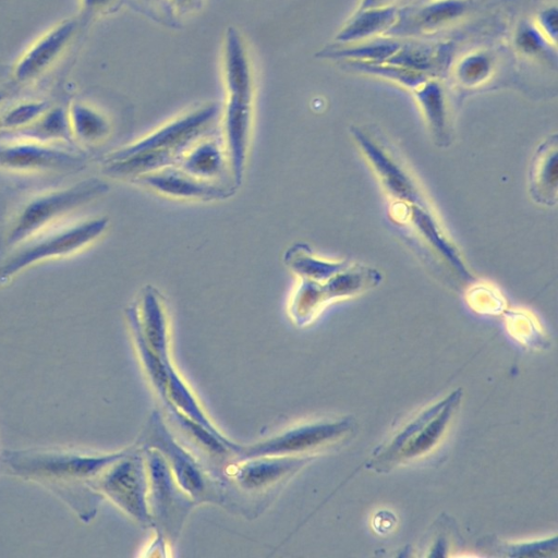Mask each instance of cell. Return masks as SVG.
<instances>
[{
    "label": "cell",
    "instance_id": "cell-1",
    "mask_svg": "<svg viewBox=\"0 0 558 558\" xmlns=\"http://www.w3.org/2000/svg\"><path fill=\"white\" fill-rule=\"evenodd\" d=\"M219 113V106L208 102L170 119L137 141L110 153L104 162V173L117 179H136L174 166L193 142L213 132Z\"/></svg>",
    "mask_w": 558,
    "mask_h": 558
},
{
    "label": "cell",
    "instance_id": "cell-2",
    "mask_svg": "<svg viewBox=\"0 0 558 558\" xmlns=\"http://www.w3.org/2000/svg\"><path fill=\"white\" fill-rule=\"evenodd\" d=\"M222 76L226 99L221 138L235 187L241 185L250 151L255 105V78L241 33L229 26L222 44Z\"/></svg>",
    "mask_w": 558,
    "mask_h": 558
},
{
    "label": "cell",
    "instance_id": "cell-3",
    "mask_svg": "<svg viewBox=\"0 0 558 558\" xmlns=\"http://www.w3.org/2000/svg\"><path fill=\"white\" fill-rule=\"evenodd\" d=\"M108 226L106 217H97L53 231H43L20 243L0 265V287L31 266L87 247L106 232Z\"/></svg>",
    "mask_w": 558,
    "mask_h": 558
},
{
    "label": "cell",
    "instance_id": "cell-4",
    "mask_svg": "<svg viewBox=\"0 0 558 558\" xmlns=\"http://www.w3.org/2000/svg\"><path fill=\"white\" fill-rule=\"evenodd\" d=\"M108 184L90 178L71 186L50 191L29 199L13 218L7 234L11 247L48 230L53 222L108 191Z\"/></svg>",
    "mask_w": 558,
    "mask_h": 558
},
{
    "label": "cell",
    "instance_id": "cell-5",
    "mask_svg": "<svg viewBox=\"0 0 558 558\" xmlns=\"http://www.w3.org/2000/svg\"><path fill=\"white\" fill-rule=\"evenodd\" d=\"M148 477V505L154 524L177 535L194 501L179 486L163 457L151 448L143 450Z\"/></svg>",
    "mask_w": 558,
    "mask_h": 558
},
{
    "label": "cell",
    "instance_id": "cell-6",
    "mask_svg": "<svg viewBox=\"0 0 558 558\" xmlns=\"http://www.w3.org/2000/svg\"><path fill=\"white\" fill-rule=\"evenodd\" d=\"M104 493L144 526L154 525L148 505V477L143 451L124 452L101 481Z\"/></svg>",
    "mask_w": 558,
    "mask_h": 558
},
{
    "label": "cell",
    "instance_id": "cell-7",
    "mask_svg": "<svg viewBox=\"0 0 558 558\" xmlns=\"http://www.w3.org/2000/svg\"><path fill=\"white\" fill-rule=\"evenodd\" d=\"M350 428L348 421L319 422L291 427L235 453L239 460L257 457H290L306 453L335 441Z\"/></svg>",
    "mask_w": 558,
    "mask_h": 558
},
{
    "label": "cell",
    "instance_id": "cell-8",
    "mask_svg": "<svg viewBox=\"0 0 558 558\" xmlns=\"http://www.w3.org/2000/svg\"><path fill=\"white\" fill-rule=\"evenodd\" d=\"M144 448L158 451L166 460L179 486L193 499L208 496V481L197 461L178 444L155 412L144 434Z\"/></svg>",
    "mask_w": 558,
    "mask_h": 558
},
{
    "label": "cell",
    "instance_id": "cell-9",
    "mask_svg": "<svg viewBox=\"0 0 558 558\" xmlns=\"http://www.w3.org/2000/svg\"><path fill=\"white\" fill-rule=\"evenodd\" d=\"M77 154L50 143L14 138L0 142V169L15 172L73 170L83 166Z\"/></svg>",
    "mask_w": 558,
    "mask_h": 558
},
{
    "label": "cell",
    "instance_id": "cell-10",
    "mask_svg": "<svg viewBox=\"0 0 558 558\" xmlns=\"http://www.w3.org/2000/svg\"><path fill=\"white\" fill-rule=\"evenodd\" d=\"M77 31V22L63 20L40 35L15 61L12 77L28 84L48 71L66 51Z\"/></svg>",
    "mask_w": 558,
    "mask_h": 558
},
{
    "label": "cell",
    "instance_id": "cell-11",
    "mask_svg": "<svg viewBox=\"0 0 558 558\" xmlns=\"http://www.w3.org/2000/svg\"><path fill=\"white\" fill-rule=\"evenodd\" d=\"M136 182L169 198L211 202L230 197L234 186L199 180L175 166H169L137 177Z\"/></svg>",
    "mask_w": 558,
    "mask_h": 558
},
{
    "label": "cell",
    "instance_id": "cell-12",
    "mask_svg": "<svg viewBox=\"0 0 558 558\" xmlns=\"http://www.w3.org/2000/svg\"><path fill=\"white\" fill-rule=\"evenodd\" d=\"M460 396L461 392L454 391L446 400L424 411L395 437L388 447V454L412 458L427 451L446 428Z\"/></svg>",
    "mask_w": 558,
    "mask_h": 558
},
{
    "label": "cell",
    "instance_id": "cell-13",
    "mask_svg": "<svg viewBox=\"0 0 558 558\" xmlns=\"http://www.w3.org/2000/svg\"><path fill=\"white\" fill-rule=\"evenodd\" d=\"M308 460L299 456L241 459L227 473L239 489L257 496L281 485Z\"/></svg>",
    "mask_w": 558,
    "mask_h": 558
},
{
    "label": "cell",
    "instance_id": "cell-14",
    "mask_svg": "<svg viewBox=\"0 0 558 558\" xmlns=\"http://www.w3.org/2000/svg\"><path fill=\"white\" fill-rule=\"evenodd\" d=\"M132 305L148 347L163 362L170 361L169 318L162 294L155 287L147 284Z\"/></svg>",
    "mask_w": 558,
    "mask_h": 558
},
{
    "label": "cell",
    "instance_id": "cell-15",
    "mask_svg": "<svg viewBox=\"0 0 558 558\" xmlns=\"http://www.w3.org/2000/svg\"><path fill=\"white\" fill-rule=\"evenodd\" d=\"M199 180L226 183L225 174H230L227 151L221 136L213 132L193 142L174 165ZM231 184V183H227Z\"/></svg>",
    "mask_w": 558,
    "mask_h": 558
},
{
    "label": "cell",
    "instance_id": "cell-16",
    "mask_svg": "<svg viewBox=\"0 0 558 558\" xmlns=\"http://www.w3.org/2000/svg\"><path fill=\"white\" fill-rule=\"evenodd\" d=\"M466 9L464 0H436L418 9L399 10L396 23L387 33L408 35L435 29L463 15Z\"/></svg>",
    "mask_w": 558,
    "mask_h": 558
},
{
    "label": "cell",
    "instance_id": "cell-17",
    "mask_svg": "<svg viewBox=\"0 0 558 558\" xmlns=\"http://www.w3.org/2000/svg\"><path fill=\"white\" fill-rule=\"evenodd\" d=\"M451 43L407 44L386 62L404 66L429 77L439 75L447 70L452 58Z\"/></svg>",
    "mask_w": 558,
    "mask_h": 558
},
{
    "label": "cell",
    "instance_id": "cell-18",
    "mask_svg": "<svg viewBox=\"0 0 558 558\" xmlns=\"http://www.w3.org/2000/svg\"><path fill=\"white\" fill-rule=\"evenodd\" d=\"M398 12L399 10L391 5L357 10L336 35V40L341 44H354L387 33L396 23Z\"/></svg>",
    "mask_w": 558,
    "mask_h": 558
},
{
    "label": "cell",
    "instance_id": "cell-19",
    "mask_svg": "<svg viewBox=\"0 0 558 558\" xmlns=\"http://www.w3.org/2000/svg\"><path fill=\"white\" fill-rule=\"evenodd\" d=\"M530 189L534 199L544 205H554L557 195L556 136L539 146L531 168Z\"/></svg>",
    "mask_w": 558,
    "mask_h": 558
},
{
    "label": "cell",
    "instance_id": "cell-20",
    "mask_svg": "<svg viewBox=\"0 0 558 558\" xmlns=\"http://www.w3.org/2000/svg\"><path fill=\"white\" fill-rule=\"evenodd\" d=\"M166 368L167 385L163 401L215 435L226 438L205 414L194 393L178 374L171 361L166 363Z\"/></svg>",
    "mask_w": 558,
    "mask_h": 558
},
{
    "label": "cell",
    "instance_id": "cell-21",
    "mask_svg": "<svg viewBox=\"0 0 558 558\" xmlns=\"http://www.w3.org/2000/svg\"><path fill=\"white\" fill-rule=\"evenodd\" d=\"M66 114L71 136L82 143H100L111 132L109 119L98 109L86 102H72Z\"/></svg>",
    "mask_w": 558,
    "mask_h": 558
},
{
    "label": "cell",
    "instance_id": "cell-22",
    "mask_svg": "<svg viewBox=\"0 0 558 558\" xmlns=\"http://www.w3.org/2000/svg\"><path fill=\"white\" fill-rule=\"evenodd\" d=\"M284 264L301 279L323 282L344 268L342 264L322 260L304 244L289 247L283 256Z\"/></svg>",
    "mask_w": 558,
    "mask_h": 558
},
{
    "label": "cell",
    "instance_id": "cell-23",
    "mask_svg": "<svg viewBox=\"0 0 558 558\" xmlns=\"http://www.w3.org/2000/svg\"><path fill=\"white\" fill-rule=\"evenodd\" d=\"M354 135L361 143L365 154L376 167L377 171L385 181V184L395 195L411 198L414 196L411 182L404 173L376 146L374 143L362 134L355 131Z\"/></svg>",
    "mask_w": 558,
    "mask_h": 558
},
{
    "label": "cell",
    "instance_id": "cell-24",
    "mask_svg": "<svg viewBox=\"0 0 558 558\" xmlns=\"http://www.w3.org/2000/svg\"><path fill=\"white\" fill-rule=\"evenodd\" d=\"M400 46L401 44L395 40H376L344 48L324 49L317 57L343 61L386 62Z\"/></svg>",
    "mask_w": 558,
    "mask_h": 558
},
{
    "label": "cell",
    "instance_id": "cell-25",
    "mask_svg": "<svg viewBox=\"0 0 558 558\" xmlns=\"http://www.w3.org/2000/svg\"><path fill=\"white\" fill-rule=\"evenodd\" d=\"M21 135L17 138L51 143L71 136L68 114L63 110H47L40 118L26 128L13 131Z\"/></svg>",
    "mask_w": 558,
    "mask_h": 558
},
{
    "label": "cell",
    "instance_id": "cell-26",
    "mask_svg": "<svg viewBox=\"0 0 558 558\" xmlns=\"http://www.w3.org/2000/svg\"><path fill=\"white\" fill-rule=\"evenodd\" d=\"M435 135L444 137L446 129V105L440 84L428 78L414 90Z\"/></svg>",
    "mask_w": 558,
    "mask_h": 558
},
{
    "label": "cell",
    "instance_id": "cell-27",
    "mask_svg": "<svg viewBox=\"0 0 558 558\" xmlns=\"http://www.w3.org/2000/svg\"><path fill=\"white\" fill-rule=\"evenodd\" d=\"M345 64L352 70L391 80L413 90L432 78L424 73L388 62L345 61Z\"/></svg>",
    "mask_w": 558,
    "mask_h": 558
},
{
    "label": "cell",
    "instance_id": "cell-28",
    "mask_svg": "<svg viewBox=\"0 0 558 558\" xmlns=\"http://www.w3.org/2000/svg\"><path fill=\"white\" fill-rule=\"evenodd\" d=\"M492 70L493 60L489 54L473 52L459 62L456 74L462 84L474 86L487 80Z\"/></svg>",
    "mask_w": 558,
    "mask_h": 558
},
{
    "label": "cell",
    "instance_id": "cell-29",
    "mask_svg": "<svg viewBox=\"0 0 558 558\" xmlns=\"http://www.w3.org/2000/svg\"><path fill=\"white\" fill-rule=\"evenodd\" d=\"M48 110L44 101H25L8 110L1 118V125L10 131L28 126Z\"/></svg>",
    "mask_w": 558,
    "mask_h": 558
},
{
    "label": "cell",
    "instance_id": "cell-30",
    "mask_svg": "<svg viewBox=\"0 0 558 558\" xmlns=\"http://www.w3.org/2000/svg\"><path fill=\"white\" fill-rule=\"evenodd\" d=\"M514 41L521 52L530 56L541 54L549 43L538 28L529 23L519 26Z\"/></svg>",
    "mask_w": 558,
    "mask_h": 558
},
{
    "label": "cell",
    "instance_id": "cell-31",
    "mask_svg": "<svg viewBox=\"0 0 558 558\" xmlns=\"http://www.w3.org/2000/svg\"><path fill=\"white\" fill-rule=\"evenodd\" d=\"M539 32L548 41H556L557 38V9L550 7L541 11L537 15Z\"/></svg>",
    "mask_w": 558,
    "mask_h": 558
},
{
    "label": "cell",
    "instance_id": "cell-32",
    "mask_svg": "<svg viewBox=\"0 0 558 558\" xmlns=\"http://www.w3.org/2000/svg\"><path fill=\"white\" fill-rule=\"evenodd\" d=\"M117 0H80L82 13L84 15H96L111 9Z\"/></svg>",
    "mask_w": 558,
    "mask_h": 558
},
{
    "label": "cell",
    "instance_id": "cell-33",
    "mask_svg": "<svg viewBox=\"0 0 558 558\" xmlns=\"http://www.w3.org/2000/svg\"><path fill=\"white\" fill-rule=\"evenodd\" d=\"M384 1L385 0H361V3L359 5L357 10H364L367 8L379 7V5H383Z\"/></svg>",
    "mask_w": 558,
    "mask_h": 558
},
{
    "label": "cell",
    "instance_id": "cell-34",
    "mask_svg": "<svg viewBox=\"0 0 558 558\" xmlns=\"http://www.w3.org/2000/svg\"><path fill=\"white\" fill-rule=\"evenodd\" d=\"M4 98L5 94L2 90H0V104L4 100Z\"/></svg>",
    "mask_w": 558,
    "mask_h": 558
}]
</instances>
